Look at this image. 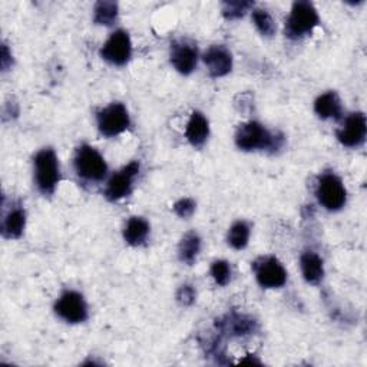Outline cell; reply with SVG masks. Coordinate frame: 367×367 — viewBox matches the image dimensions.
I'll use <instances>...</instances> for the list:
<instances>
[{"label":"cell","mask_w":367,"mask_h":367,"mask_svg":"<svg viewBox=\"0 0 367 367\" xmlns=\"http://www.w3.org/2000/svg\"><path fill=\"white\" fill-rule=\"evenodd\" d=\"M235 144L242 151L273 149L277 151L283 145V137L271 134L259 122H247L239 125L235 134Z\"/></svg>","instance_id":"6da1fadb"},{"label":"cell","mask_w":367,"mask_h":367,"mask_svg":"<svg viewBox=\"0 0 367 367\" xmlns=\"http://www.w3.org/2000/svg\"><path fill=\"white\" fill-rule=\"evenodd\" d=\"M319 23V13L313 4L304 2V0L295 2L286 22V36L290 39L304 38L310 35Z\"/></svg>","instance_id":"7a4b0ae2"},{"label":"cell","mask_w":367,"mask_h":367,"mask_svg":"<svg viewBox=\"0 0 367 367\" xmlns=\"http://www.w3.org/2000/svg\"><path fill=\"white\" fill-rule=\"evenodd\" d=\"M35 179L38 190L42 194L50 196L55 193L56 186L60 181V171L57 157L52 148H45L36 154Z\"/></svg>","instance_id":"3957f363"},{"label":"cell","mask_w":367,"mask_h":367,"mask_svg":"<svg viewBox=\"0 0 367 367\" xmlns=\"http://www.w3.org/2000/svg\"><path fill=\"white\" fill-rule=\"evenodd\" d=\"M316 194L319 203L329 211L341 210L347 200V193L341 179L333 172H326L319 178Z\"/></svg>","instance_id":"277c9868"},{"label":"cell","mask_w":367,"mask_h":367,"mask_svg":"<svg viewBox=\"0 0 367 367\" xmlns=\"http://www.w3.org/2000/svg\"><path fill=\"white\" fill-rule=\"evenodd\" d=\"M130 113L124 103H111L105 109L98 112V128L103 137L112 138L130 127Z\"/></svg>","instance_id":"5b68a950"},{"label":"cell","mask_w":367,"mask_h":367,"mask_svg":"<svg viewBox=\"0 0 367 367\" xmlns=\"http://www.w3.org/2000/svg\"><path fill=\"white\" fill-rule=\"evenodd\" d=\"M75 169L86 181H102L106 176L108 165L95 148L82 145L75 155Z\"/></svg>","instance_id":"8992f818"},{"label":"cell","mask_w":367,"mask_h":367,"mask_svg":"<svg viewBox=\"0 0 367 367\" xmlns=\"http://www.w3.org/2000/svg\"><path fill=\"white\" fill-rule=\"evenodd\" d=\"M56 315L68 323L77 324L88 319V305L78 291H65L55 304Z\"/></svg>","instance_id":"52a82bcc"},{"label":"cell","mask_w":367,"mask_h":367,"mask_svg":"<svg viewBox=\"0 0 367 367\" xmlns=\"http://www.w3.org/2000/svg\"><path fill=\"white\" fill-rule=\"evenodd\" d=\"M132 55V43L131 38L125 30H116L111 35L106 43L101 49V56L106 62L122 67L131 59Z\"/></svg>","instance_id":"ba28073f"},{"label":"cell","mask_w":367,"mask_h":367,"mask_svg":"<svg viewBox=\"0 0 367 367\" xmlns=\"http://www.w3.org/2000/svg\"><path fill=\"white\" fill-rule=\"evenodd\" d=\"M140 174V162L132 161L125 168H122L119 172L113 174L108 182L105 190V196L109 201H118L127 197L132 190V182Z\"/></svg>","instance_id":"9c48e42d"},{"label":"cell","mask_w":367,"mask_h":367,"mask_svg":"<svg viewBox=\"0 0 367 367\" xmlns=\"http://www.w3.org/2000/svg\"><path fill=\"white\" fill-rule=\"evenodd\" d=\"M257 281L264 288H278L287 281V271L276 257H263L254 263Z\"/></svg>","instance_id":"30bf717a"},{"label":"cell","mask_w":367,"mask_h":367,"mask_svg":"<svg viewBox=\"0 0 367 367\" xmlns=\"http://www.w3.org/2000/svg\"><path fill=\"white\" fill-rule=\"evenodd\" d=\"M367 134V122L366 116L361 112L351 113L341 130L337 131V140L341 145L347 148H357L364 144Z\"/></svg>","instance_id":"8fae6325"},{"label":"cell","mask_w":367,"mask_h":367,"mask_svg":"<svg viewBox=\"0 0 367 367\" xmlns=\"http://www.w3.org/2000/svg\"><path fill=\"white\" fill-rule=\"evenodd\" d=\"M197 60H198V50L194 43L181 40L172 45L171 62L179 74L190 75L197 67Z\"/></svg>","instance_id":"7c38bea8"},{"label":"cell","mask_w":367,"mask_h":367,"mask_svg":"<svg viewBox=\"0 0 367 367\" xmlns=\"http://www.w3.org/2000/svg\"><path fill=\"white\" fill-rule=\"evenodd\" d=\"M204 64L213 78H221L231 72L232 56L224 46H211L203 56Z\"/></svg>","instance_id":"4fadbf2b"},{"label":"cell","mask_w":367,"mask_h":367,"mask_svg":"<svg viewBox=\"0 0 367 367\" xmlns=\"http://www.w3.org/2000/svg\"><path fill=\"white\" fill-rule=\"evenodd\" d=\"M187 140L193 147H203L210 135V125L207 118L201 112H194L188 120L187 131H186Z\"/></svg>","instance_id":"5bb4252c"},{"label":"cell","mask_w":367,"mask_h":367,"mask_svg":"<svg viewBox=\"0 0 367 367\" xmlns=\"http://www.w3.org/2000/svg\"><path fill=\"white\" fill-rule=\"evenodd\" d=\"M300 267L304 280L310 284H319L324 277L323 260L313 252H307L301 256Z\"/></svg>","instance_id":"9a60e30c"},{"label":"cell","mask_w":367,"mask_h":367,"mask_svg":"<svg viewBox=\"0 0 367 367\" xmlns=\"http://www.w3.org/2000/svg\"><path fill=\"white\" fill-rule=\"evenodd\" d=\"M218 326L232 334V336H246L250 333H254L257 330V322L247 317V316H239V315H230L225 319L220 320Z\"/></svg>","instance_id":"2e32d148"},{"label":"cell","mask_w":367,"mask_h":367,"mask_svg":"<svg viewBox=\"0 0 367 367\" xmlns=\"http://www.w3.org/2000/svg\"><path fill=\"white\" fill-rule=\"evenodd\" d=\"M315 111L322 119H340L341 102L336 92H326L320 95L315 102Z\"/></svg>","instance_id":"e0dca14e"},{"label":"cell","mask_w":367,"mask_h":367,"mask_svg":"<svg viewBox=\"0 0 367 367\" xmlns=\"http://www.w3.org/2000/svg\"><path fill=\"white\" fill-rule=\"evenodd\" d=\"M149 234V224L142 217H132L125 225L124 238L130 246H141Z\"/></svg>","instance_id":"ac0fdd59"},{"label":"cell","mask_w":367,"mask_h":367,"mask_svg":"<svg viewBox=\"0 0 367 367\" xmlns=\"http://www.w3.org/2000/svg\"><path fill=\"white\" fill-rule=\"evenodd\" d=\"M26 225V214L21 207H15L8 213L2 224V234L6 238H19Z\"/></svg>","instance_id":"d6986e66"},{"label":"cell","mask_w":367,"mask_h":367,"mask_svg":"<svg viewBox=\"0 0 367 367\" xmlns=\"http://www.w3.org/2000/svg\"><path fill=\"white\" fill-rule=\"evenodd\" d=\"M200 249H201L200 237L196 232H188L179 242V247H178L179 260L182 263L193 264L200 253Z\"/></svg>","instance_id":"ffe728a7"},{"label":"cell","mask_w":367,"mask_h":367,"mask_svg":"<svg viewBox=\"0 0 367 367\" xmlns=\"http://www.w3.org/2000/svg\"><path fill=\"white\" fill-rule=\"evenodd\" d=\"M250 238V227L246 221H237L228 231V244L235 250L247 247Z\"/></svg>","instance_id":"44dd1931"},{"label":"cell","mask_w":367,"mask_h":367,"mask_svg":"<svg viewBox=\"0 0 367 367\" xmlns=\"http://www.w3.org/2000/svg\"><path fill=\"white\" fill-rule=\"evenodd\" d=\"M118 19V5L115 2H98L94 11V21L96 25L111 26Z\"/></svg>","instance_id":"7402d4cb"},{"label":"cell","mask_w":367,"mask_h":367,"mask_svg":"<svg viewBox=\"0 0 367 367\" xmlns=\"http://www.w3.org/2000/svg\"><path fill=\"white\" fill-rule=\"evenodd\" d=\"M253 22L263 36H273L276 33V23L267 11L256 9L253 12Z\"/></svg>","instance_id":"603a6c76"},{"label":"cell","mask_w":367,"mask_h":367,"mask_svg":"<svg viewBox=\"0 0 367 367\" xmlns=\"http://www.w3.org/2000/svg\"><path fill=\"white\" fill-rule=\"evenodd\" d=\"M250 8H253L252 2H224L222 15L228 21L239 19L246 15V12H249Z\"/></svg>","instance_id":"cb8c5ba5"},{"label":"cell","mask_w":367,"mask_h":367,"mask_svg":"<svg viewBox=\"0 0 367 367\" xmlns=\"http://www.w3.org/2000/svg\"><path fill=\"white\" fill-rule=\"evenodd\" d=\"M211 276L220 286H225L231 278V267L227 261L218 260L214 261L211 266Z\"/></svg>","instance_id":"d4e9b609"},{"label":"cell","mask_w":367,"mask_h":367,"mask_svg":"<svg viewBox=\"0 0 367 367\" xmlns=\"http://www.w3.org/2000/svg\"><path fill=\"white\" fill-rule=\"evenodd\" d=\"M174 211L176 213V215H179L181 218H188L194 214L196 211V201L191 198H182L179 200L175 205H174Z\"/></svg>","instance_id":"484cf974"},{"label":"cell","mask_w":367,"mask_h":367,"mask_svg":"<svg viewBox=\"0 0 367 367\" xmlns=\"http://www.w3.org/2000/svg\"><path fill=\"white\" fill-rule=\"evenodd\" d=\"M176 300L182 305H191L196 301V290L188 284L182 286L176 293Z\"/></svg>","instance_id":"4316f807"},{"label":"cell","mask_w":367,"mask_h":367,"mask_svg":"<svg viewBox=\"0 0 367 367\" xmlns=\"http://www.w3.org/2000/svg\"><path fill=\"white\" fill-rule=\"evenodd\" d=\"M9 60L12 62L11 55H9V49H8L6 45H4V47H2V68H4V71H6L9 68V65H11Z\"/></svg>","instance_id":"83f0119b"}]
</instances>
